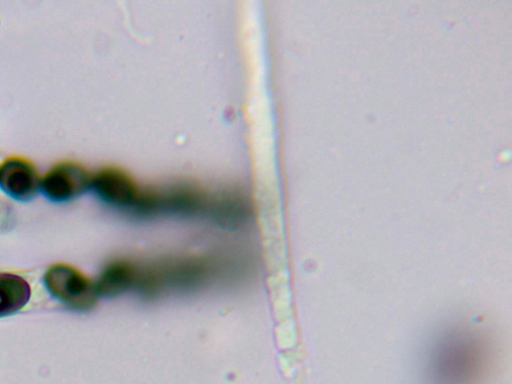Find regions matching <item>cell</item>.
<instances>
[{
    "label": "cell",
    "mask_w": 512,
    "mask_h": 384,
    "mask_svg": "<svg viewBox=\"0 0 512 384\" xmlns=\"http://www.w3.org/2000/svg\"><path fill=\"white\" fill-rule=\"evenodd\" d=\"M50 294L75 310H89L100 297L96 283L75 267L67 264L51 266L44 277Z\"/></svg>",
    "instance_id": "cell-1"
},
{
    "label": "cell",
    "mask_w": 512,
    "mask_h": 384,
    "mask_svg": "<svg viewBox=\"0 0 512 384\" xmlns=\"http://www.w3.org/2000/svg\"><path fill=\"white\" fill-rule=\"evenodd\" d=\"M90 188L104 202L118 206H134L140 190L134 180L123 170L107 167L91 175Z\"/></svg>",
    "instance_id": "cell-3"
},
{
    "label": "cell",
    "mask_w": 512,
    "mask_h": 384,
    "mask_svg": "<svg viewBox=\"0 0 512 384\" xmlns=\"http://www.w3.org/2000/svg\"><path fill=\"white\" fill-rule=\"evenodd\" d=\"M91 175L80 164L61 162L53 166L41 179V190L51 201L72 200L90 188Z\"/></svg>",
    "instance_id": "cell-2"
},
{
    "label": "cell",
    "mask_w": 512,
    "mask_h": 384,
    "mask_svg": "<svg viewBox=\"0 0 512 384\" xmlns=\"http://www.w3.org/2000/svg\"><path fill=\"white\" fill-rule=\"evenodd\" d=\"M0 187L11 198L28 201L41 189V178L30 161L11 157L0 165Z\"/></svg>",
    "instance_id": "cell-4"
},
{
    "label": "cell",
    "mask_w": 512,
    "mask_h": 384,
    "mask_svg": "<svg viewBox=\"0 0 512 384\" xmlns=\"http://www.w3.org/2000/svg\"><path fill=\"white\" fill-rule=\"evenodd\" d=\"M139 272L126 260L109 263L101 272L96 287L100 296L116 297L138 282Z\"/></svg>",
    "instance_id": "cell-5"
},
{
    "label": "cell",
    "mask_w": 512,
    "mask_h": 384,
    "mask_svg": "<svg viewBox=\"0 0 512 384\" xmlns=\"http://www.w3.org/2000/svg\"><path fill=\"white\" fill-rule=\"evenodd\" d=\"M30 295L31 289L25 279L11 273H0V317L21 310Z\"/></svg>",
    "instance_id": "cell-6"
}]
</instances>
